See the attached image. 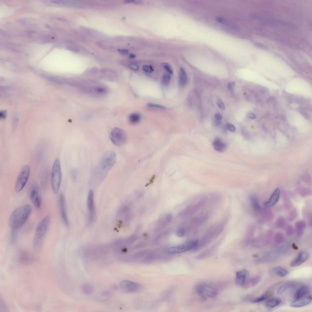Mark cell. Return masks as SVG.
<instances>
[{"label":"cell","mask_w":312,"mask_h":312,"mask_svg":"<svg viewBox=\"0 0 312 312\" xmlns=\"http://www.w3.org/2000/svg\"><path fill=\"white\" fill-rule=\"evenodd\" d=\"M187 82V76L184 69L181 68L180 69L179 74V82L181 85H184Z\"/></svg>","instance_id":"obj_27"},{"label":"cell","mask_w":312,"mask_h":312,"mask_svg":"<svg viewBox=\"0 0 312 312\" xmlns=\"http://www.w3.org/2000/svg\"><path fill=\"white\" fill-rule=\"evenodd\" d=\"M7 309L4 300L1 298L0 300V312H5Z\"/></svg>","instance_id":"obj_35"},{"label":"cell","mask_w":312,"mask_h":312,"mask_svg":"<svg viewBox=\"0 0 312 312\" xmlns=\"http://www.w3.org/2000/svg\"><path fill=\"white\" fill-rule=\"evenodd\" d=\"M311 298L296 300L292 302L290 306L294 308H299L309 304L311 301Z\"/></svg>","instance_id":"obj_19"},{"label":"cell","mask_w":312,"mask_h":312,"mask_svg":"<svg viewBox=\"0 0 312 312\" xmlns=\"http://www.w3.org/2000/svg\"><path fill=\"white\" fill-rule=\"evenodd\" d=\"M171 80V76L168 73L165 74L163 77V83L165 86H167L170 83Z\"/></svg>","instance_id":"obj_33"},{"label":"cell","mask_w":312,"mask_h":312,"mask_svg":"<svg viewBox=\"0 0 312 312\" xmlns=\"http://www.w3.org/2000/svg\"><path fill=\"white\" fill-rule=\"evenodd\" d=\"M30 173V168L29 165L22 168L16 182L15 189L16 192H19L24 189L29 180Z\"/></svg>","instance_id":"obj_8"},{"label":"cell","mask_w":312,"mask_h":312,"mask_svg":"<svg viewBox=\"0 0 312 312\" xmlns=\"http://www.w3.org/2000/svg\"><path fill=\"white\" fill-rule=\"evenodd\" d=\"M308 257V254L306 252L300 253L298 256L293 260L290 264V266L292 267H296L299 266L304 263Z\"/></svg>","instance_id":"obj_17"},{"label":"cell","mask_w":312,"mask_h":312,"mask_svg":"<svg viewBox=\"0 0 312 312\" xmlns=\"http://www.w3.org/2000/svg\"><path fill=\"white\" fill-rule=\"evenodd\" d=\"M140 119L141 115L137 113H133L129 116V121L132 124H136L138 123Z\"/></svg>","instance_id":"obj_28"},{"label":"cell","mask_w":312,"mask_h":312,"mask_svg":"<svg viewBox=\"0 0 312 312\" xmlns=\"http://www.w3.org/2000/svg\"><path fill=\"white\" fill-rule=\"evenodd\" d=\"M269 295L267 294H264V295L255 298L252 300V303H256L261 302L268 298L269 297Z\"/></svg>","instance_id":"obj_32"},{"label":"cell","mask_w":312,"mask_h":312,"mask_svg":"<svg viewBox=\"0 0 312 312\" xmlns=\"http://www.w3.org/2000/svg\"><path fill=\"white\" fill-rule=\"evenodd\" d=\"M292 285L291 283H287L282 285L278 288L277 293L278 295H281L285 291L290 288Z\"/></svg>","instance_id":"obj_29"},{"label":"cell","mask_w":312,"mask_h":312,"mask_svg":"<svg viewBox=\"0 0 312 312\" xmlns=\"http://www.w3.org/2000/svg\"><path fill=\"white\" fill-rule=\"evenodd\" d=\"M300 112L304 116L305 118L307 119L308 118L309 116L308 114L306 111L303 109H301L300 110Z\"/></svg>","instance_id":"obj_47"},{"label":"cell","mask_w":312,"mask_h":312,"mask_svg":"<svg viewBox=\"0 0 312 312\" xmlns=\"http://www.w3.org/2000/svg\"><path fill=\"white\" fill-rule=\"evenodd\" d=\"M50 222L49 216H46L39 222L36 229L33 238V245L34 248L36 250L40 249L43 245Z\"/></svg>","instance_id":"obj_2"},{"label":"cell","mask_w":312,"mask_h":312,"mask_svg":"<svg viewBox=\"0 0 312 312\" xmlns=\"http://www.w3.org/2000/svg\"><path fill=\"white\" fill-rule=\"evenodd\" d=\"M227 128L231 132H234L236 130V129L234 126L232 124L228 123L226 124Z\"/></svg>","instance_id":"obj_43"},{"label":"cell","mask_w":312,"mask_h":312,"mask_svg":"<svg viewBox=\"0 0 312 312\" xmlns=\"http://www.w3.org/2000/svg\"><path fill=\"white\" fill-rule=\"evenodd\" d=\"M224 227V224L221 223L211 227L203 236L200 240H198V244L197 248L201 245L208 243L211 240L217 237L222 232Z\"/></svg>","instance_id":"obj_7"},{"label":"cell","mask_w":312,"mask_h":312,"mask_svg":"<svg viewBox=\"0 0 312 312\" xmlns=\"http://www.w3.org/2000/svg\"><path fill=\"white\" fill-rule=\"evenodd\" d=\"M53 2L55 3L64 5L68 6H78V4L76 2H73L72 1H53Z\"/></svg>","instance_id":"obj_31"},{"label":"cell","mask_w":312,"mask_h":312,"mask_svg":"<svg viewBox=\"0 0 312 312\" xmlns=\"http://www.w3.org/2000/svg\"><path fill=\"white\" fill-rule=\"evenodd\" d=\"M127 3H133L137 4H139L141 3V1H126Z\"/></svg>","instance_id":"obj_49"},{"label":"cell","mask_w":312,"mask_h":312,"mask_svg":"<svg viewBox=\"0 0 312 312\" xmlns=\"http://www.w3.org/2000/svg\"><path fill=\"white\" fill-rule=\"evenodd\" d=\"M32 211V207L29 204L16 208L12 213L9 220L11 228L14 230L21 228L29 219Z\"/></svg>","instance_id":"obj_1"},{"label":"cell","mask_w":312,"mask_h":312,"mask_svg":"<svg viewBox=\"0 0 312 312\" xmlns=\"http://www.w3.org/2000/svg\"><path fill=\"white\" fill-rule=\"evenodd\" d=\"M147 105L149 107H153V108H156L162 109H166L165 107L163 106L152 103H148L147 104Z\"/></svg>","instance_id":"obj_38"},{"label":"cell","mask_w":312,"mask_h":312,"mask_svg":"<svg viewBox=\"0 0 312 312\" xmlns=\"http://www.w3.org/2000/svg\"><path fill=\"white\" fill-rule=\"evenodd\" d=\"M120 286L122 290L128 293L137 292L141 288V286L139 284L128 280L122 281L120 283Z\"/></svg>","instance_id":"obj_13"},{"label":"cell","mask_w":312,"mask_h":312,"mask_svg":"<svg viewBox=\"0 0 312 312\" xmlns=\"http://www.w3.org/2000/svg\"><path fill=\"white\" fill-rule=\"evenodd\" d=\"M235 85V82H230L227 85V88L230 91L233 92Z\"/></svg>","instance_id":"obj_42"},{"label":"cell","mask_w":312,"mask_h":312,"mask_svg":"<svg viewBox=\"0 0 312 312\" xmlns=\"http://www.w3.org/2000/svg\"><path fill=\"white\" fill-rule=\"evenodd\" d=\"M87 207L88 213V221L90 224L93 222L95 217V208L93 191H89L87 199Z\"/></svg>","instance_id":"obj_11"},{"label":"cell","mask_w":312,"mask_h":312,"mask_svg":"<svg viewBox=\"0 0 312 312\" xmlns=\"http://www.w3.org/2000/svg\"><path fill=\"white\" fill-rule=\"evenodd\" d=\"M286 234L288 236H291L292 235L294 232V231L293 227L290 226H288L286 229Z\"/></svg>","instance_id":"obj_39"},{"label":"cell","mask_w":312,"mask_h":312,"mask_svg":"<svg viewBox=\"0 0 312 312\" xmlns=\"http://www.w3.org/2000/svg\"><path fill=\"white\" fill-rule=\"evenodd\" d=\"M143 69L146 73H150L152 72L153 70L151 67L146 65H145L143 67Z\"/></svg>","instance_id":"obj_44"},{"label":"cell","mask_w":312,"mask_h":312,"mask_svg":"<svg viewBox=\"0 0 312 312\" xmlns=\"http://www.w3.org/2000/svg\"><path fill=\"white\" fill-rule=\"evenodd\" d=\"M129 67L132 70L137 71L138 70L139 67L138 65L135 64H131L129 65Z\"/></svg>","instance_id":"obj_46"},{"label":"cell","mask_w":312,"mask_h":312,"mask_svg":"<svg viewBox=\"0 0 312 312\" xmlns=\"http://www.w3.org/2000/svg\"><path fill=\"white\" fill-rule=\"evenodd\" d=\"M164 67L169 73L171 74H173V69L170 65L167 64H165L164 65Z\"/></svg>","instance_id":"obj_40"},{"label":"cell","mask_w":312,"mask_h":312,"mask_svg":"<svg viewBox=\"0 0 312 312\" xmlns=\"http://www.w3.org/2000/svg\"><path fill=\"white\" fill-rule=\"evenodd\" d=\"M280 191L279 188L276 189L272 195L269 199L264 203V205L267 207H272L278 201L280 197Z\"/></svg>","instance_id":"obj_16"},{"label":"cell","mask_w":312,"mask_h":312,"mask_svg":"<svg viewBox=\"0 0 312 312\" xmlns=\"http://www.w3.org/2000/svg\"><path fill=\"white\" fill-rule=\"evenodd\" d=\"M275 273L281 277H284L286 276L288 273V271L281 267L277 266L275 267L274 269Z\"/></svg>","instance_id":"obj_25"},{"label":"cell","mask_w":312,"mask_h":312,"mask_svg":"<svg viewBox=\"0 0 312 312\" xmlns=\"http://www.w3.org/2000/svg\"><path fill=\"white\" fill-rule=\"evenodd\" d=\"M306 227V224L304 221H300L296 223V230L297 236L300 237L303 234Z\"/></svg>","instance_id":"obj_22"},{"label":"cell","mask_w":312,"mask_h":312,"mask_svg":"<svg viewBox=\"0 0 312 312\" xmlns=\"http://www.w3.org/2000/svg\"><path fill=\"white\" fill-rule=\"evenodd\" d=\"M196 291L202 298L208 299L216 297L218 294L217 289L213 285L206 283L198 284L195 288Z\"/></svg>","instance_id":"obj_5"},{"label":"cell","mask_w":312,"mask_h":312,"mask_svg":"<svg viewBox=\"0 0 312 312\" xmlns=\"http://www.w3.org/2000/svg\"><path fill=\"white\" fill-rule=\"evenodd\" d=\"M286 222L285 219L282 217H280L277 220L275 223L276 227L279 229H282L286 225Z\"/></svg>","instance_id":"obj_30"},{"label":"cell","mask_w":312,"mask_h":312,"mask_svg":"<svg viewBox=\"0 0 312 312\" xmlns=\"http://www.w3.org/2000/svg\"><path fill=\"white\" fill-rule=\"evenodd\" d=\"M185 230L183 227H181L178 229L177 231V235L180 237H184L186 234Z\"/></svg>","instance_id":"obj_36"},{"label":"cell","mask_w":312,"mask_h":312,"mask_svg":"<svg viewBox=\"0 0 312 312\" xmlns=\"http://www.w3.org/2000/svg\"><path fill=\"white\" fill-rule=\"evenodd\" d=\"M58 202L60 215L62 221L66 226H68L69 222L67 214L65 200L63 194H60L58 198Z\"/></svg>","instance_id":"obj_12"},{"label":"cell","mask_w":312,"mask_h":312,"mask_svg":"<svg viewBox=\"0 0 312 312\" xmlns=\"http://www.w3.org/2000/svg\"><path fill=\"white\" fill-rule=\"evenodd\" d=\"M261 279V278L259 276H256L251 279H249L244 286L250 287L255 286L260 282Z\"/></svg>","instance_id":"obj_24"},{"label":"cell","mask_w":312,"mask_h":312,"mask_svg":"<svg viewBox=\"0 0 312 312\" xmlns=\"http://www.w3.org/2000/svg\"><path fill=\"white\" fill-rule=\"evenodd\" d=\"M110 138L113 144L117 146H123L126 143L127 140L126 133L122 129L117 128L112 130Z\"/></svg>","instance_id":"obj_9"},{"label":"cell","mask_w":312,"mask_h":312,"mask_svg":"<svg viewBox=\"0 0 312 312\" xmlns=\"http://www.w3.org/2000/svg\"><path fill=\"white\" fill-rule=\"evenodd\" d=\"M217 21L219 23H222L224 22V20L221 17H218L216 19Z\"/></svg>","instance_id":"obj_52"},{"label":"cell","mask_w":312,"mask_h":312,"mask_svg":"<svg viewBox=\"0 0 312 312\" xmlns=\"http://www.w3.org/2000/svg\"><path fill=\"white\" fill-rule=\"evenodd\" d=\"M204 203V200H202L187 207L182 212L181 215L183 216L192 215L200 208Z\"/></svg>","instance_id":"obj_15"},{"label":"cell","mask_w":312,"mask_h":312,"mask_svg":"<svg viewBox=\"0 0 312 312\" xmlns=\"http://www.w3.org/2000/svg\"><path fill=\"white\" fill-rule=\"evenodd\" d=\"M198 242V239L190 240L183 244L168 248L166 250V253L169 255H174L196 249Z\"/></svg>","instance_id":"obj_6"},{"label":"cell","mask_w":312,"mask_h":312,"mask_svg":"<svg viewBox=\"0 0 312 312\" xmlns=\"http://www.w3.org/2000/svg\"><path fill=\"white\" fill-rule=\"evenodd\" d=\"M248 117L249 118L252 119H255L256 118L255 115L252 113H248Z\"/></svg>","instance_id":"obj_50"},{"label":"cell","mask_w":312,"mask_h":312,"mask_svg":"<svg viewBox=\"0 0 312 312\" xmlns=\"http://www.w3.org/2000/svg\"><path fill=\"white\" fill-rule=\"evenodd\" d=\"M136 57V56L134 54H131L129 55V58L130 59H134Z\"/></svg>","instance_id":"obj_53"},{"label":"cell","mask_w":312,"mask_h":312,"mask_svg":"<svg viewBox=\"0 0 312 312\" xmlns=\"http://www.w3.org/2000/svg\"><path fill=\"white\" fill-rule=\"evenodd\" d=\"M119 52L123 55H127L128 54V51L127 49H120L118 50Z\"/></svg>","instance_id":"obj_48"},{"label":"cell","mask_w":312,"mask_h":312,"mask_svg":"<svg viewBox=\"0 0 312 312\" xmlns=\"http://www.w3.org/2000/svg\"><path fill=\"white\" fill-rule=\"evenodd\" d=\"M213 145L214 149L220 152L224 151L227 147L226 144L219 138L214 141Z\"/></svg>","instance_id":"obj_21"},{"label":"cell","mask_w":312,"mask_h":312,"mask_svg":"<svg viewBox=\"0 0 312 312\" xmlns=\"http://www.w3.org/2000/svg\"><path fill=\"white\" fill-rule=\"evenodd\" d=\"M215 117L216 119L218 121L221 120L222 118L221 115L218 113L215 114Z\"/></svg>","instance_id":"obj_51"},{"label":"cell","mask_w":312,"mask_h":312,"mask_svg":"<svg viewBox=\"0 0 312 312\" xmlns=\"http://www.w3.org/2000/svg\"><path fill=\"white\" fill-rule=\"evenodd\" d=\"M297 215V213L296 211L295 210H293L290 213V215L289 218L290 221L293 220V219H296Z\"/></svg>","instance_id":"obj_41"},{"label":"cell","mask_w":312,"mask_h":312,"mask_svg":"<svg viewBox=\"0 0 312 312\" xmlns=\"http://www.w3.org/2000/svg\"><path fill=\"white\" fill-rule=\"evenodd\" d=\"M250 200L254 213L255 215H258L261 211V207L258 199L254 196H252L250 198Z\"/></svg>","instance_id":"obj_18"},{"label":"cell","mask_w":312,"mask_h":312,"mask_svg":"<svg viewBox=\"0 0 312 312\" xmlns=\"http://www.w3.org/2000/svg\"><path fill=\"white\" fill-rule=\"evenodd\" d=\"M309 289L306 286H303L300 287L296 292L295 298L296 300H298L304 297L309 293Z\"/></svg>","instance_id":"obj_20"},{"label":"cell","mask_w":312,"mask_h":312,"mask_svg":"<svg viewBox=\"0 0 312 312\" xmlns=\"http://www.w3.org/2000/svg\"><path fill=\"white\" fill-rule=\"evenodd\" d=\"M62 179V172L60 160H55L52 166L51 173V184L53 192L57 194L59 190Z\"/></svg>","instance_id":"obj_4"},{"label":"cell","mask_w":312,"mask_h":312,"mask_svg":"<svg viewBox=\"0 0 312 312\" xmlns=\"http://www.w3.org/2000/svg\"><path fill=\"white\" fill-rule=\"evenodd\" d=\"M275 239L276 241L280 242L282 241L283 238V236L281 233H278L275 234Z\"/></svg>","instance_id":"obj_37"},{"label":"cell","mask_w":312,"mask_h":312,"mask_svg":"<svg viewBox=\"0 0 312 312\" xmlns=\"http://www.w3.org/2000/svg\"><path fill=\"white\" fill-rule=\"evenodd\" d=\"M249 272L246 270H243L237 272L236 273L235 283L240 286H244L249 279Z\"/></svg>","instance_id":"obj_14"},{"label":"cell","mask_w":312,"mask_h":312,"mask_svg":"<svg viewBox=\"0 0 312 312\" xmlns=\"http://www.w3.org/2000/svg\"><path fill=\"white\" fill-rule=\"evenodd\" d=\"M29 195L35 207L39 209L41 206L42 199L39 187L37 184H34L31 186L29 192Z\"/></svg>","instance_id":"obj_10"},{"label":"cell","mask_w":312,"mask_h":312,"mask_svg":"<svg viewBox=\"0 0 312 312\" xmlns=\"http://www.w3.org/2000/svg\"><path fill=\"white\" fill-rule=\"evenodd\" d=\"M116 161V155L114 151H110L106 153L103 156L99 164V171L103 177L113 166Z\"/></svg>","instance_id":"obj_3"},{"label":"cell","mask_w":312,"mask_h":312,"mask_svg":"<svg viewBox=\"0 0 312 312\" xmlns=\"http://www.w3.org/2000/svg\"><path fill=\"white\" fill-rule=\"evenodd\" d=\"M281 302V300L279 298H273L267 301L265 304L266 307L273 308L278 306Z\"/></svg>","instance_id":"obj_23"},{"label":"cell","mask_w":312,"mask_h":312,"mask_svg":"<svg viewBox=\"0 0 312 312\" xmlns=\"http://www.w3.org/2000/svg\"><path fill=\"white\" fill-rule=\"evenodd\" d=\"M95 92L99 94H104L106 93V89L103 87H98L95 89Z\"/></svg>","instance_id":"obj_34"},{"label":"cell","mask_w":312,"mask_h":312,"mask_svg":"<svg viewBox=\"0 0 312 312\" xmlns=\"http://www.w3.org/2000/svg\"><path fill=\"white\" fill-rule=\"evenodd\" d=\"M217 104L220 109L222 110L225 109L224 105L221 100L220 99L218 100L217 101Z\"/></svg>","instance_id":"obj_45"},{"label":"cell","mask_w":312,"mask_h":312,"mask_svg":"<svg viewBox=\"0 0 312 312\" xmlns=\"http://www.w3.org/2000/svg\"><path fill=\"white\" fill-rule=\"evenodd\" d=\"M82 292L86 295H90L93 293V288L92 285L88 283H85L82 285Z\"/></svg>","instance_id":"obj_26"}]
</instances>
